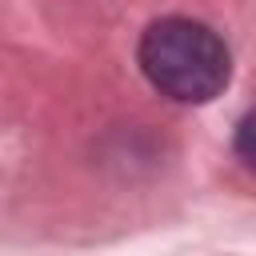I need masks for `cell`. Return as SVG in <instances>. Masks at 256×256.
Masks as SVG:
<instances>
[{"mask_svg": "<svg viewBox=\"0 0 256 256\" xmlns=\"http://www.w3.org/2000/svg\"><path fill=\"white\" fill-rule=\"evenodd\" d=\"M236 156L256 172V112H248L236 128Z\"/></svg>", "mask_w": 256, "mask_h": 256, "instance_id": "2", "label": "cell"}, {"mask_svg": "<svg viewBox=\"0 0 256 256\" xmlns=\"http://www.w3.org/2000/svg\"><path fill=\"white\" fill-rule=\"evenodd\" d=\"M140 68L152 80V88H160L164 96L180 104H204L224 92L232 60H228L224 40L208 24L168 16L144 32Z\"/></svg>", "mask_w": 256, "mask_h": 256, "instance_id": "1", "label": "cell"}]
</instances>
